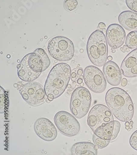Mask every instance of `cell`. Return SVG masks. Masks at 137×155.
Here are the masks:
<instances>
[{"label": "cell", "mask_w": 137, "mask_h": 155, "mask_svg": "<svg viewBox=\"0 0 137 155\" xmlns=\"http://www.w3.org/2000/svg\"><path fill=\"white\" fill-rule=\"evenodd\" d=\"M107 60H109V61H111V60H113V57L110 56H108V57H107Z\"/></svg>", "instance_id": "32"}, {"label": "cell", "mask_w": 137, "mask_h": 155, "mask_svg": "<svg viewBox=\"0 0 137 155\" xmlns=\"http://www.w3.org/2000/svg\"><path fill=\"white\" fill-rule=\"evenodd\" d=\"M121 124L117 120H113L104 126L99 127L94 131V133L98 137L109 141L116 139L119 133Z\"/></svg>", "instance_id": "13"}, {"label": "cell", "mask_w": 137, "mask_h": 155, "mask_svg": "<svg viewBox=\"0 0 137 155\" xmlns=\"http://www.w3.org/2000/svg\"><path fill=\"white\" fill-rule=\"evenodd\" d=\"M105 27H106V25L104 23H102L100 22L98 26V29L100 30V29H105Z\"/></svg>", "instance_id": "26"}, {"label": "cell", "mask_w": 137, "mask_h": 155, "mask_svg": "<svg viewBox=\"0 0 137 155\" xmlns=\"http://www.w3.org/2000/svg\"><path fill=\"white\" fill-rule=\"evenodd\" d=\"M46 101L47 102V103H49V102H50V101H49V100H48V99L47 98H46Z\"/></svg>", "instance_id": "34"}, {"label": "cell", "mask_w": 137, "mask_h": 155, "mask_svg": "<svg viewBox=\"0 0 137 155\" xmlns=\"http://www.w3.org/2000/svg\"><path fill=\"white\" fill-rule=\"evenodd\" d=\"M126 3L132 11L137 13V0H126Z\"/></svg>", "instance_id": "24"}, {"label": "cell", "mask_w": 137, "mask_h": 155, "mask_svg": "<svg viewBox=\"0 0 137 155\" xmlns=\"http://www.w3.org/2000/svg\"><path fill=\"white\" fill-rule=\"evenodd\" d=\"M34 52L39 54L42 57V59L44 62V71H45L46 69H47L48 68L51 64L50 59L48 56L46 52V51L42 48H37L34 51Z\"/></svg>", "instance_id": "21"}, {"label": "cell", "mask_w": 137, "mask_h": 155, "mask_svg": "<svg viewBox=\"0 0 137 155\" xmlns=\"http://www.w3.org/2000/svg\"><path fill=\"white\" fill-rule=\"evenodd\" d=\"M78 2L76 0H66L64 2V7L68 12H73L77 9Z\"/></svg>", "instance_id": "23"}, {"label": "cell", "mask_w": 137, "mask_h": 155, "mask_svg": "<svg viewBox=\"0 0 137 155\" xmlns=\"http://www.w3.org/2000/svg\"><path fill=\"white\" fill-rule=\"evenodd\" d=\"M92 102V96L88 90L84 87H76L72 93L70 108L72 114L81 119L86 116Z\"/></svg>", "instance_id": "6"}, {"label": "cell", "mask_w": 137, "mask_h": 155, "mask_svg": "<svg viewBox=\"0 0 137 155\" xmlns=\"http://www.w3.org/2000/svg\"><path fill=\"white\" fill-rule=\"evenodd\" d=\"M106 36L109 46L111 48L117 49L124 44L125 31L119 24H111L107 29Z\"/></svg>", "instance_id": "12"}, {"label": "cell", "mask_w": 137, "mask_h": 155, "mask_svg": "<svg viewBox=\"0 0 137 155\" xmlns=\"http://www.w3.org/2000/svg\"><path fill=\"white\" fill-rule=\"evenodd\" d=\"M119 21L121 27L128 31H137V13L125 11L119 14Z\"/></svg>", "instance_id": "16"}, {"label": "cell", "mask_w": 137, "mask_h": 155, "mask_svg": "<svg viewBox=\"0 0 137 155\" xmlns=\"http://www.w3.org/2000/svg\"><path fill=\"white\" fill-rule=\"evenodd\" d=\"M87 52L94 65L100 67L106 63L108 57L107 42L101 30L97 29L91 34L87 44Z\"/></svg>", "instance_id": "3"}, {"label": "cell", "mask_w": 137, "mask_h": 155, "mask_svg": "<svg viewBox=\"0 0 137 155\" xmlns=\"http://www.w3.org/2000/svg\"><path fill=\"white\" fill-rule=\"evenodd\" d=\"M18 88L22 98L27 104L32 106H39L45 102L47 96L45 88L37 82H27L19 86Z\"/></svg>", "instance_id": "7"}, {"label": "cell", "mask_w": 137, "mask_h": 155, "mask_svg": "<svg viewBox=\"0 0 137 155\" xmlns=\"http://www.w3.org/2000/svg\"><path fill=\"white\" fill-rule=\"evenodd\" d=\"M84 71L83 69L81 68H75L72 71V81L74 84H78L77 81L80 78L84 79Z\"/></svg>", "instance_id": "22"}, {"label": "cell", "mask_w": 137, "mask_h": 155, "mask_svg": "<svg viewBox=\"0 0 137 155\" xmlns=\"http://www.w3.org/2000/svg\"><path fill=\"white\" fill-rule=\"evenodd\" d=\"M93 141L95 145L100 149H104L105 147H106L107 146L109 145V144L110 142L109 141L104 140L103 139H101L100 137H98L94 133V134L93 135Z\"/></svg>", "instance_id": "20"}, {"label": "cell", "mask_w": 137, "mask_h": 155, "mask_svg": "<svg viewBox=\"0 0 137 155\" xmlns=\"http://www.w3.org/2000/svg\"><path fill=\"white\" fill-rule=\"evenodd\" d=\"M47 49L51 57L60 62L70 61L74 56L73 42L64 36H58L52 38L48 42Z\"/></svg>", "instance_id": "5"}, {"label": "cell", "mask_w": 137, "mask_h": 155, "mask_svg": "<svg viewBox=\"0 0 137 155\" xmlns=\"http://www.w3.org/2000/svg\"><path fill=\"white\" fill-rule=\"evenodd\" d=\"M129 143L133 149L137 151V130L132 134L129 139Z\"/></svg>", "instance_id": "25"}, {"label": "cell", "mask_w": 137, "mask_h": 155, "mask_svg": "<svg viewBox=\"0 0 137 155\" xmlns=\"http://www.w3.org/2000/svg\"><path fill=\"white\" fill-rule=\"evenodd\" d=\"M44 72L42 57L35 52L27 54L21 60L17 73L19 78L25 82L35 81Z\"/></svg>", "instance_id": "4"}, {"label": "cell", "mask_w": 137, "mask_h": 155, "mask_svg": "<svg viewBox=\"0 0 137 155\" xmlns=\"http://www.w3.org/2000/svg\"><path fill=\"white\" fill-rule=\"evenodd\" d=\"M121 83L122 87H126L127 85V83H128V81L126 78H123V79H122Z\"/></svg>", "instance_id": "27"}, {"label": "cell", "mask_w": 137, "mask_h": 155, "mask_svg": "<svg viewBox=\"0 0 137 155\" xmlns=\"http://www.w3.org/2000/svg\"><path fill=\"white\" fill-rule=\"evenodd\" d=\"M84 81L87 87L93 93H103L107 88V81L103 72L93 66H87L84 71Z\"/></svg>", "instance_id": "9"}, {"label": "cell", "mask_w": 137, "mask_h": 155, "mask_svg": "<svg viewBox=\"0 0 137 155\" xmlns=\"http://www.w3.org/2000/svg\"><path fill=\"white\" fill-rule=\"evenodd\" d=\"M121 71L126 77H137V48L128 54L122 61Z\"/></svg>", "instance_id": "15"}, {"label": "cell", "mask_w": 137, "mask_h": 155, "mask_svg": "<svg viewBox=\"0 0 137 155\" xmlns=\"http://www.w3.org/2000/svg\"><path fill=\"white\" fill-rule=\"evenodd\" d=\"M8 95L3 87H0V113L4 114L8 106Z\"/></svg>", "instance_id": "18"}, {"label": "cell", "mask_w": 137, "mask_h": 155, "mask_svg": "<svg viewBox=\"0 0 137 155\" xmlns=\"http://www.w3.org/2000/svg\"><path fill=\"white\" fill-rule=\"evenodd\" d=\"M129 123H130V125H129V128H130V129H133V122L132 120H130V122H129Z\"/></svg>", "instance_id": "28"}, {"label": "cell", "mask_w": 137, "mask_h": 155, "mask_svg": "<svg viewBox=\"0 0 137 155\" xmlns=\"http://www.w3.org/2000/svg\"><path fill=\"white\" fill-rule=\"evenodd\" d=\"M125 44L128 48H137V31H133L128 34L126 39Z\"/></svg>", "instance_id": "19"}, {"label": "cell", "mask_w": 137, "mask_h": 155, "mask_svg": "<svg viewBox=\"0 0 137 155\" xmlns=\"http://www.w3.org/2000/svg\"><path fill=\"white\" fill-rule=\"evenodd\" d=\"M103 72L108 83L113 87L119 85L122 81V73L119 66L115 62L109 61L105 64Z\"/></svg>", "instance_id": "14"}, {"label": "cell", "mask_w": 137, "mask_h": 155, "mask_svg": "<svg viewBox=\"0 0 137 155\" xmlns=\"http://www.w3.org/2000/svg\"><path fill=\"white\" fill-rule=\"evenodd\" d=\"M113 114L109 108L103 104H96L91 110L87 118V124L93 132L100 126H104L113 120Z\"/></svg>", "instance_id": "10"}, {"label": "cell", "mask_w": 137, "mask_h": 155, "mask_svg": "<svg viewBox=\"0 0 137 155\" xmlns=\"http://www.w3.org/2000/svg\"><path fill=\"white\" fill-rule=\"evenodd\" d=\"M34 131L42 140L52 141L56 139L58 132L53 123L44 117L39 118L34 123Z\"/></svg>", "instance_id": "11"}, {"label": "cell", "mask_w": 137, "mask_h": 155, "mask_svg": "<svg viewBox=\"0 0 137 155\" xmlns=\"http://www.w3.org/2000/svg\"><path fill=\"white\" fill-rule=\"evenodd\" d=\"M123 48H125V50L126 52H129V51H130V50H129V49L128 48L126 45H124L123 46Z\"/></svg>", "instance_id": "29"}, {"label": "cell", "mask_w": 137, "mask_h": 155, "mask_svg": "<svg viewBox=\"0 0 137 155\" xmlns=\"http://www.w3.org/2000/svg\"><path fill=\"white\" fill-rule=\"evenodd\" d=\"M120 50H121V51H122V52H126L125 50L123 48H120Z\"/></svg>", "instance_id": "31"}, {"label": "cell", "mask_w": 137, "mask_h": 155, "mask_svg": "<svg viewBox=\"0 0 137 155\" xmlns=\"http://www.w3.org/2000/svg\"><path fill=\"white\" fill-rule=\"evenodd\" d=\"M54 122L59 131L63 135L72 137L80 131V124L76 118L66 111L61 110L56 114Z\"/></svg>", "instance_id": "8"}, {"label": "cell", "mask_w": 137, "mask_h": 155, "mask_svg": "<svg viewBox=\"0 0 137 155\" xmlns=\"http://www.w3.org/2000/svg\"><path fill=\"white\" fill-rule=\"evenodd\" d=\"M72 76V69L65 63L54 66L45 82V93L47 98L52 101L63 94L67 88Z\"/></svg>", "instance_id": "2"}, {"label": "cell", "mask_w": 137, "mask_h": 155, "mask_svg": "<svg viewBox=\"0 0 137 155\" xmlns=\"http://www.w3.org/2000/svg\"><path fill=\"white\" fill-rule=\"evenodd\" d=\"M111 52L113 53H115V49H113V48H111Z\"/></svg>", "instance_id": "33"}, {"label": "cell", "mask_w": 137, "mask_h": 155, "mask_svg": "<svg viewBox=\"0 0 137 155\" xmlns=\"http://www.w3.org/2000/svg\"><path fill=\"white\" fill-rule=\"evenodd\" d=\"M84 83H83L81 84L80 85V87H84Z\"/></svg>", "instance_id": "35"}, {"label": "cell", "mask_w": 137, "mask_h": 155, "mask_svg": "<svg viewBox=\"0 0 137 155\" xmlns=\"http://www.w3.org/2000/svg\"><path fill=\"white\" fill-rule=\"evenodd\" d=\"M126 129L127 130V131H130V128H129V125H127V126H126Z\"/></svg>", "instance_id": "30"}, {"label": "cell", "mask_w": 137, "mask_h": 155, "mask_svg": "<svg viewBox=\"0 0 137 155\" xmlns=\"http://www.w3.org/2000/svg\"><path fill=\"white\" fill-rule=\"evenodd\" d=\"M107 107L116 118L121 122L131 120L134 116V104L130 96L124 90L113 87L105 95Z\"/></svg>", "instance_id": "1"}, {"label": "cell", "mask_w": 137, "mask_h": 155, "mask_svg": "<svg viewBox=\"0 0 137 155\" xmlns=\"http://www.w3.org/2000/svg\"><path fill=\"white\" fill-rule=\"evenodd\" d=\"M99 148L90 142H79L74 144L71 149L73 155H97Z\"/></svg>", "instance_id": "17"}]
</instances>
